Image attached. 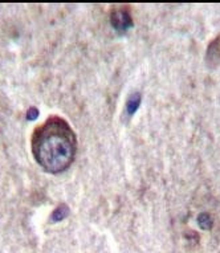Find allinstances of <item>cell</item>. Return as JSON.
Segmentation results:
<instances>
[{"label": "cell", "instance_id": "obj_1", "mask_svg": "<svg viewBox=\"0 0 220 253\" xmlns=\"http://www.w3.org/2000/svg\"><path fill=\"white\" fill-rule=\"evenodd\" d=\"M77 139L67 121L52 116L34 131L32 153L40 166L52 174L67 170L75 159Z\"/></svg>", "mask_w": 220, "mask_h": 253}, {"label": "cell", "instance_id": "obj_2", "mask_svg": "<svg viewBox=\"0 0 220 253\" xmlns=\"http://www.w3.org/2000/svg\"><path fill=\"white\" fill-rule=\"evenodd\" d=\"M112 24L113 27L120 31V32H125L133 25V21H132V16L128 9H118V11H114L112 15Z\"/></svg>", "mask_w": 220, "mask_h": 253}, {"label": "cell", "instance_id": "obj_3", "mask_svg": "<svg viewBox=\"0 0 220 253\" xmlns=\"http://www.w3.org/2000/svg\"><path fill=\"white\" fill-rule=\"evenodd\" d=\"M220 58V38L215 39L210 44L207 50V61L210 64H218Z\"/></svg>", "mask_w": 220, "mask_h": 253}, {"label": "cell", "instance_id": "obj_4", "mask_svg": "<svg viewBox=\"0 0 220 253\" xmlns=\"http://www.w3.org/2000/svg\"><path fill=\"white\" fill-rule=\"evenodd\" d=\"M141 105V94L139 93H134L130 96V98L128 100V104H126V112L129 116H133L134 113L137 112L138 108Z\"/></svg>", "mask_w": 220, "mask_h": 253}, {"label": "cell", "instance_id": "obj_5", "mask_svg": "<svg viewBox=\"0 0 220 253\" xmlns=\"http://www.w3.org/2000/svg\"><path fill=\"white\" fill-rule=\"evenodd\" d=\"M68 213H69V208L62 204V206H60V207H57L54 210L52 216H50V221H53V223L54 221H61L62 219L67 217Z\"/></svg>", "mask_w": 220, "mask_h": 253}, {"label": "cell", "instance_id": "obj_6", "mask_svg": "<svg viewBox=\"0 0 220 253\" xmlns=\"http://www.w3.org/2000/svg\"><path fill=\"white\" fill-rule=\"evenodd\" d=\"M198 223L203 229H210L212 227V219L208 213H202L198 217Z\"/></svg>", "mask_w": 220, "mask_h": 253}, {"label": "cell", "instance_id": "obj_7", "mask_svg": "<svg viewBox=\"0 0 220 253\" xmlns=\"http://www.w3.org/2000/svg\"><path fill=\"white\" fill-rule=\"evenodd\" d=\"M38 114H39V110L36 108H31L27 113V120L28 121H34L38 118Z\"/></svg>", "mask_w": 220, "mask_h": 253}]
</instances>
